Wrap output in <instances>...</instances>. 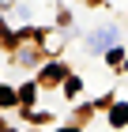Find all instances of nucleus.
I'll use <instances>...</instances> for the list:
<instances>
[{
  "label": "nucleus",
  "mask_w": 128,
  "mask_h": 132,
  "mask_svg": "<svg viewBox=\"0 0 128 132\" xmlns=\"http://www.w3.org/2000/svg\"><path fill=\"white\" fill-rule=\"evenodd\" d=\"M113 42H117V30H113V27H106V30H98L94 38H90V49L98 53V49H106V45H113Z\"/></svg>",
  "instance_id": "nucleus-1"
},
{
  "label": "nucleus",
  "mask_w": 128,
  "mask_h": 132,
  "mask_svg": "<svg viewBox=\"0 0 128 132\" xmlns=\"http://www.w3.org/2000/svg\"><path fill=\"white\" fill-rule=\"evenodd\" d=\"M109 125H128V102H121V106H113V113H109Z\"/></svg>",
  "instance_id": "nucleus-2"
},
{
  "label": "nucleus",
  "mask_w": 128,
  "mask_h": 132,
  "mask_svg": "<svg viewBox=\"0 0 128 132\" xmlns=\"http://www.w3.org/2000/svg\"><path fill=\"white\" fill-rule=\"evenodd\" d=\"M11 98H15V94H11L8 87H0V106H11Z\"/></svg>",
  "instance_id": "nucleus-3"
}]
</instances>
